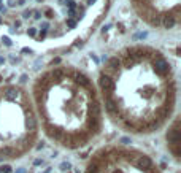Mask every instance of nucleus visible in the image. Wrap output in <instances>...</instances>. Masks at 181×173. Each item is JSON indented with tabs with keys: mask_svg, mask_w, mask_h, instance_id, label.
<instances>
[{
	"mask_svg": "<svg viewBox=\"0 0 181 173\" xmlns=\"http://www.w3.org/2000/svg\"><path fill=\"white\" fill-rule=\"evenodd\" d=\"M95 88L103 116L129 135H154L175 117V64L152 45L133 43L115 51L100 65Z\"/></svg>",
	"mask_w": 181,
	"mask_h": 173,
	"instance_id": "nucleus-1",
	"label": "nucleus"
},
{
	"mask_svg": "<svg viewBox=\"0 0 181 173\" xmlns=\"http://www.w3.org/2000/svg\"><path fill=\"white\" fill-rule=\"evenodd\" d=\"M29 94L40 132L57 148L80 151L100 137L105 124L100 97L81 68L51 65L35 76Z\"/></svg>",
	"mask_w": 181,
	"mask_h": 173,
	"instance_id": "nucleus-2",
	"label": "nucleus"
},
{
	"mask_svg": "<svg viewBox=\"0 0 181 173\" xmlns=\"http://www.w3.org/2000/svg\"><path fill=\"white\" fill-rule=\"evenodd\" d=\"M105 0H0V37L29 46H54L90 24Z\"/></svg>",
	"mask_w": 181,
	"mask_h": 173,
	"instance_id": "nucleus-3",
	"label": "nucleus"
},
{
	"mask_svg": "<svg viewBox=\"0 0 181 173\" xmlns=\"http://www.w3.org/2000/svg\"><path fill=\"white\" fill-rule=\"evenodd\" d=\"M40 125L30 94L14 83L0 86V160H21L35 149Z\"/></svg>",
	"mask_w": 181,
	"mask_h": 173,
	"instance_id": "nucleus-4",
	"label": "nucleus"
},
{
	"mask_svg": "<svg viewBox=\"0 0 181 173\" xmlns=\"http://www.w3.org/2000/svg\"><path fill=\"white\" fill-rule=\"evenodd\" d=\"M84 173H164V170L148 151L138 146L107 143L88 157Z\"/></svg>",
	"mask_w": 181,
	"mask_h": 173,
	"instance_id": "nucleus-5",
	"label": "nucleus"
},
{
	"mask_svg": "<svg viewBox=\"0 0 181 173\" xmlns=\"http://www.w3.org/2000/svg\"><path fill=\"white\" fill-rule=\"evenodd\" d=\"M137 18L157 32H176L180 27L181 0H129Z\"/></svg>",
	"mask_w": 181,
	"mask_h": 173,
	"instance_id": "nucleus-6",
	"label": "nucleus"
},
{
	"mask_svg": "<svg viewBox=\"0 0 181 173\" xmlns=\"http://www.w3.org/2000/svg\"><path fill=\"white\" fill-rule=\"evenodd\" d=\"M178 116H175L170 121V124L167 125V137H165V141H167V149L170 152L172 159L175 160L176 164L180 162V129H178Z\"/></svg>",
	"mask_w": 181,
	"mask_h": 173,
	"instance_id": "nucleus-7",
	"label": "nucleus"
}]
</instances>
